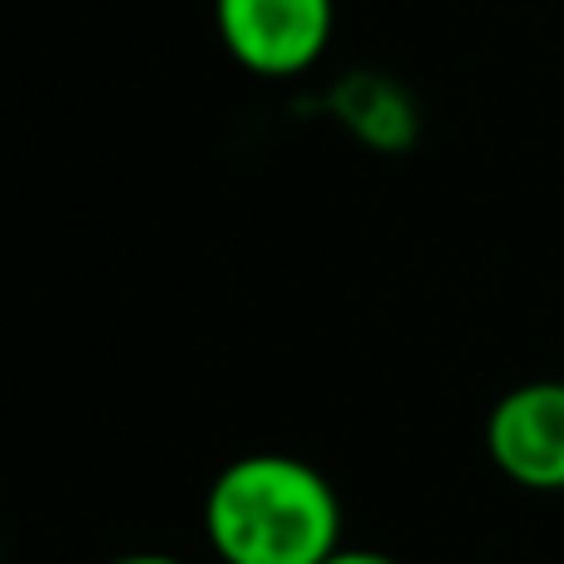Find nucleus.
I'll use <instances>...</instances> for the list:
<instances>
[{
    "mask_svg": "<svg viewBox=\"0 0 564 564\" xmlns=\"http://www.w3.org/2000/svg\"><path fill=\"white\" fill-rule=\"evenodd\" d=\"M204 535L224 564H322L341 550V500L317 466L253 451L214 476Z\"/></svg>",
    "mask_w": 564,
    "mask_h": 564,
    "instance_id": "f257e3e1",
    "label": "nucleus"
},
{
    "mask_svg": "<svg viewBox=\"0 0 564 564\" xmlns=\"http://www.w3.org/2000/svg\"><path fill=\"white\" fill-rule=\"evenodd\" d=\"M218 40L263 79H292L322 59L332 40V0H214Z\"/></svg>",
    "mask_w": 564,
    "mask_h": 564,
    "instance_id": "f03ea898",
    "label": "nucleus"
},
{
    "mask_svg": "<svg viewBox=\"0 0 564 564\" xmlns=\"http://www.w3.org/2000/svg\"><path fill=\"white\" fill-rule=\"evenodd\" d=\"M486 451L506 480L535 496L564 490V381L510 387L486 416Z\"/></svg>",
    "mask_w": 564,
    "mask_h": 564,
    "instance_id": "7ed1b4c3",
    "label": "nucleus"
},
{
    "mask_svg": "<svg viewBox=\"0 0 564 564\" xmlns=\"http://www.w3.org/2000/svg\"><path fill=\"white\" fill-rule=\"evenodd\" d=\"M341 119L377 149H406L416 139V109L387 79H351L341 89Z\"/></svg>",
    "mask_w": 564,
    "mask_h": 564,
    "instance_id": "20e7f679",
    "label": "nucleus"
},
{
    "mask_svg": "<svg viewBox=\"0 0 564 564\" xmlns=\"http://www.w3.org/2000/svg\"><path fill=\"white\" fill-rule=\"evenodd\" d=\"M322 564H401V560H391V555H381V550H361V545H341V550H332Z\"/></svg>",
    "mask_w": 564,
    "mask_h": 564,
    "instance_id": "39448f33",
    "label": "nucleus"
},
{
    "mask_svg": "<svg viewBox=\"0 0 564 564\" xmlns=\"http://www.w3.org/2000/svg\"><path fill=\"white\" fill-rule=\"evenodd\" d=\"M109 564H188V560L159 555V550H134V555H119V560H109Z\"/></svg>",
    "mask_w": 564,
    "mask_h": 564,
    "instance_id": "423d86ee",
    "label": "nucleus"
}]
</instances>
